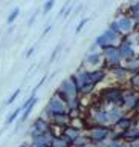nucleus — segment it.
Segmentation results:
<instances>
[{
  "mask_svg": "<svg viewBox=\"0 0 139 147\" xmlns=\"http://www.w3.org/2000/svg\"><path fill=\"white\" fill-rule=\"evenodd\" d=\"M110 28L112 29H115L118 32L119 35H128L130 32H133L135 31V23H133V18L130 17V16H119V17H116L115 20L112 22V25H110Z\"/></svg>",
  "mask_w": 139,
  "mask_h": 147,
  "instance_id": "nucleus-1",
  "label": "nucleus"
},
{
  "mask_svg": "<svg viewBox=\"0 0 139 147\" xmlns=\"http://www.w3.org/2000/svg\"><path fill=\"white\" fill-rule=\"evenodd\" d=\"M101 60H103V52H98V51H95V52H89L86 55V63H90V64H98Z\"/></svg>",
  "mask_w": 139,
  "mask_h": 147,
  "instance_id": "nucleus-2",
  "label": "nucleus"
},
{
  "mask_svg": "<svg viewBox=\"0 0 139 147\" xmlns=\"http://www.w3.org/2000/svg\"><path fill=\"white\" fill-rule=\"evenodd\" d=\"M18 16H20V8L15 6V8H14L11 12H9V16H8V18H6L8 25H12V23L17 20V17H18Z\"/></svg>",
  "mask_w": 139,
  "mask_h": 147,
  "instance_id": "nucleus-3",
  "label": "nucleus"
},
{
  "mask_svg": "<svg viewBox=\"0 0 139 147\" xmlns=\"http://www.w3.org/2000/svg\"><path fill=\"white\" fill-rule=\"evenodd\" d=\"M54 5H55V0H46V3L43 5V14H44V16L52 11Z\"/></svg>",
  "mask_w": 139,
  "mask_h": 147,
  "instance_id": "nucleus-4",
  "label": "nucleus"
},
{
  "mask_svg": "<svg viewBox=\"0 0 139 147\" xmlns=\"http://www.w3.org/2000/svg\"><path fill=\"white\" fill-rule=\"evenodd\" d=\"M89 20H90L89 17H84V18H81V20H80V23H78V26L75 28V34H80V32L83 31V28H84V26L87 25V23H89Z\"/></svg>",
  "mask_w": 139,
  "mask_h": 147,
  "instance_id": "nucleus-5",
  "label": "nucleus"
},
{
  "mask_svg": "<svg viewBox=\"0 0 139 147\" xmlns=\"http://www.w3.org/2000/svg\"><path fill=\"white\" fill-rule=\"evenodd\" d=\"M21 110H23V107H18V109H15V110H14V112H12V113L8 117V119H6V124H11V123L14 121V119H15V118L18 117V115H20V112H21Z\"/></svg>",
  "mask_w": 139,
  "mask_h": 147,
  "instance_id": "nucleus-6",
  "label": "nucleus"
},
{
  "mask_svg": "<svg viewBox=\"0 0 139 147\" xmlns=\"http://www.w3.org/2000/svg\"><path fill=\"white\" fill-rule=\"evenodd\" d=\"M60 51H61V45H58L57 48L54 49V52L50 54V58H49V61H50V63H52V61H55V58H57V55L60 54Z\"/></svg>",
  "mask_w": 139,
  "mask_h": 147,
  "instance_id": "nucleus-7",
  "label": "nucleus"
},
{
  "mask_svg": "<svg viewBox=\"0 0 139 147\" xmlns=\"http://www.w3.org/2000/svg\"><path fill=\"white\" fill-rule=\"evenodd\" d=\"M18 95H20V89H17V90L14 92V94H12L11 96H9L8 101H6V104H11V103H14V101H15V98H17Z\"/></svg>",
  "mask_w": 139,
  "mask_h": 147,
  "instance_id": "nucleus-8",
  "label": "nucleus"
},
{
  "mask_svg": "<svg viewBox=\"0 0 139 147\" xmlns=\"http://www.w3.org/2000/svg\"><path fill=\"white\" fill-rule=\"evenodd\" d=\"M37 17H38V11H35V12L29 17V20H28V26H32V25H34V22L37 20Z\"/></svg>",
  "mask_w": 139,
  "mask_h": 147,
  "instance_id": "nucleus-9",
  "label": "nucleus"
},
{
  "mask_svg": "<svg viewBox=\"0 0 139 147\" xmlns=\"http://www.w3.org/2000/svg\"><path fill=\"white\" fill-rule=\"evenodd\" d=\"M50 29H52V25H48V26L43 29V32H41V37H46V34H49Z\"/></svg>",
  "mask_w": 139,
  "mask_h": 147,
  "instance_id": "nucleus-10",
  "label": "nucleus"
},
{
  "mask_svg": "<svg viewBox=\"0 0 139 147\" xmlns=\"http://www.w3.org/2000/svg\"><path fill=\"white\" fill-rule=\"evenodd\" d=\"M35 49H37V46H32V48H29V51H28V52H26V58H29L31 55L35 52Z\"/></svg>",
  "mask_w": 139,
  "mask_h": 147,
  "instance_id": "nucleus-11",
  "label": "nucleus"
}]
</instances>
